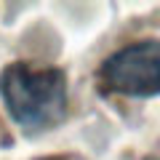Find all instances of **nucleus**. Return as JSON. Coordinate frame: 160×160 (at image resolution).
Returning <instances> with one entry per match:
<instances>
[{
  "instance_id": "nucleus-1",
  "label": "nucleus",
  "mask_w": 160,
  "mask_h": 160,
  "mask_svg": "<svg viewBox=\"0 0 160 160\" xmlns=\"http://www.w3.org/2000/svg\"><path fill=\"white\" fill-rule=\"evenodd\" d=\"M0 99L27 136L59 126L67 115V75L59 67L11 62L0 69Z\"/></svg>"
},
{
  "instance_id": "nucleus-2",
  "label": "nucleus",
  "mask_w": 160,
  "mask_h": 160,
  "mask_svg": "<svg viewBox=\"0 0 160 160\" xmlns=\"http://www.w3.org/2000/svg\"><path fill=\"white\" fill-rule=\"evenodd\" d=\"M99 83L109 93L155 99L160 93V43L149 38L118 48L102 62Z\"/></svg>"
},
{
  "instance_id": "nucleus-3",
  "label": "nucleus",
  "mask_w": 160,
  "mask_h": 160,
  "mask_svg": "<svg viewBox=\"0 0 160 160\" xmlns=\"http://www.w3.org/2000/svg\"><path fill=\"white\" fill-rule=\"evenodd\" d=\"M38 160H64V158H38Z\"/></svg>"
}]
</instances>
